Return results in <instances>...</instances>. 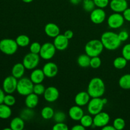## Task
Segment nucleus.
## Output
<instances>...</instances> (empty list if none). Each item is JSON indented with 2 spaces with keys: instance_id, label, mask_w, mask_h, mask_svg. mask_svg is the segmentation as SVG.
Instances as JSON below:
<instances>
[{
  "instance_id": "obj_50",
  "label": "nucleus",
  "mask_w": 130,
  "mask_h": 130,
  "mask_svg": "<svg viewBox=\"0 0 130 130\" xmlns=\"http://www.w3.org/2000/svg\"><path fill=\"white\" fill-rule=\"evenodd\" d=\"M127 1H128V0H127Z\"/></svg>"
},
{
  "instance_id": "obj_49",
  "label": "nucleus",
  "mask_w": 130,
  "mask_h": 130,
  "mask_svg": "<svg viewBox=\"0 0 130 130\" xmlns=\"http://www.w3.org/2000/svg\"><path fill=\"white\" fill-rule=\"evenodd\" d=\"M23 2L25 3H30L32 1H33V0H22Z\"/></svg>"
},
{
  "instance_id": "obj_20",
  "label": "nucleus",
  "mask_w": 130,
  "mask_h": 130,
  "mask_svg": "<svg viewBox=\"0 0 130 130\" xmlns=\"http://www.w3.org/2000/svg\"><path fill=\"white\" fill-rule=\"evenodd\" d=\"M45 75L43 72V69H34L32 70L30 75V79L34 84L42 83L45 78Z\"/></svg>"
},
{
  "instance_id": "obj_26",
  "label": "nucleus",
  "mask_w": 130,
  "mask_h": 130,
  "mask_svg": "<svg viewBox=\"0 0 130 130\" xmlns=\"http://www.w3.org/2000/svg\"><path fill=\"white\" fill-rule=\"evenodd\" d=\"M90 60L91 57L87 54H83L81 55L77 58V64L81 67H88L90 65Z\"/></svg>"
},
{
  "instance_id": "obj_19",
  "label": "nucleus",
  "mask_w": 130,
  "mask_h": 130,
  "mask_svg": "<svg viewBox=\"0 0 130 130\" xmlns=\"http://www.w3.org/2000/svg\"><path fill=\"white\" fill-rule=\"evenodd\" d=\"M44 32L48 37L55 38L60 34V29L57 24L54 23H48L44 27Z\"/></svg>"
},
{
  "instance_id": "obj_39",
  "label": "nucleus",
  "mask_w": 130,
  "mask_h": 130,
  "mask_svg": "<svg viewBox=\"0 0 130 130\" xmlns=\"http://www.w3.org/2000/svg\"><path fill=\"white\" fill-rule=\"evenodd\" d=\"M122 55L128 61H130V43L125 44L122 49Z\"/></svg>"
},
{
  "instance_id": "obj_22",
  "label": "nucleus",
  "mask_w": 130,
  "mask_h": 130,
  "mask_svg": "<svg viewBox=\"0 0 130 130\" xmlns=\"http://www.w3.org/2000/svg\"><path fill=\"white\" fill-rule=\"evenodd\" d=\"M25 67L22 63H17L13 66L11 69V75L17 79H20L25 74Z\"/></svg>"
},
{
  "instance_id": "obj_10",
  "label": "nucleus",
  "mask_w": 130,
  "mask_h": 130,
  "mask_svg": "<svg viewBox=\"0 0 130 130\" xmlns=\"http://www.w3.org/2000/svg\"><path fill=\"white\" fill-rule=\"evenodd\" d=\"M17 79L12 75L6 77L3 82V89L4 91L7 94H12L17 91Z\"/></svg>"
},
{
  "instance_id": "obj_34",
  "label": "nucleus",
  "mask_w": 130,
  "mask_h": 130,
  "mask_svg": "<svg viewBox=\"0 0 130 130\" xmlns=\"http://www.w3.org/2000/svg\"><path fill=\"white\" fill-rule=\"evenodd\" d=\"M45 90V87L42 83L34 84V88H33V93L38 95V96H41V95H43Z\"/></svg>"
},
{
  "instance_id": "obj_37",
  "label": "nucleus",
  "mask_w": 130,
  "mask_h": 130,
  "mask_svg": "<svg viewBox=\"0 0 130 130\" xmlns=\"http://www.w3.org/2000/svg\"><path fill=\"white\" fill-rule=\"evenodd\" d=\"M53 118L56 123L64 122L66 119V114L62 111L56 112H55Z\"/></svg>"
},
{
  "instance_id": "obj_40",
  "label": "nucleus",
  "mask_w": 130,
  "mask_h": 130,
  "mask_svg": "<svg viewBox=\"0 0 130 130\" xmlns=\"http://www.w3.org/2000/svg\"><path fill=\"white\" fill-rule=\"evenodd\" d=\"M95 6L100 8H105L110 3V0H93Z\"/></svg>"
},
{
  "instance_id": "obj_7",
  "label": "nucleus",
  "mask_w": 130,
  "mask_h": 130,
  "mask_svg": "<svg viewBox=\"0 0 130 130\" xmlns=\"http://www.w3.org/2000/svg\"><path fill=\"white\" fill-rule=\"evenodd\" d=\"M40 56L39 54H36L30 52L24 56L22 63L27 70H33L37 67L40 62Z\"/></svg>"
},
{
  "instance_id": "obj_42",
  "label": "nucleus",
  "mask_w": 130,
  "mask_h": 130,
  "mask_svg": "<svg viewBox=\"0 0 130 130\" xmlns=\"http://www.w3.org/2000/svg\"><path fill=\"white\" fill-rule=\"evenodd\" d=\"M118 34V37H119V39L121 41V42L126 41L128 40V39L129 38V33L128 32V31L126 30H121L119 32Z\"/></svg>"
},
{
  "instance_id": "obj_18",
  "label": "nucleus",
  "mask_w": 130,
  "mask_h": 130,
  "mask_svg": "<svg viewBox=\"0 0 130 130\" xmlns=\"http://www.w3.org/2000/svg\"><path fill=\"white\" fill-rule=\"evenodd\" d=\"M91 99V96L88 91H81L76 95L74 102L76 105L79 106L83 107L88 105Z\"/></svg>"
},
{
  "instance_id": "obj_4",
  "label": "nucleus",
  "mask_w": 130,
  "mask_h": 130,
  "mask_svg": "<svg viewBox=\"0 0 130 130\" xmlns=\"http://www.w3.org/2000/svg\"><path fill=\"white\" fill-rule=\"evenodd\" d=\"M107 103V99L102 97L91 98L87 105V110L89 114L95 116L102 111L104 105Z\"/></svg>"
},
{
  "instance_id": "obj_1",
  "label": "nucleus",
  "mask_w": 130,
  "mask_h": 130,
  "mask_svg": "<svg viewBox=\"0 0 130 130\" xmlns=\"http://www.w3.org/2000/svg\"><path fill=\"white\" fill-rule=\"evenodd\" d=\"M100 41L102 43L104 48L110 51L118 49L122 43L118 37V34L112 31H107L103 33Z\"/></svg>"
},
{
  "instance_id": "obj_3",
  "label": "nucleus",
  "mask_w": 130,
  "mask_h": 130,
  "mask_svg": "<svg viewBox=\"0 0 130 130\" xmlns=\"http://www.w3.org/2000/svg\"><path fill=\"white\" fill-rule=\"evenodd\" d=\"M104 45L99 39H92L88 42L85 47V53L90 57L99 56L104 50Z\"/></svg>"
},
{
  "instance_id": "obj_2",
  "label": "nucleus",
  "mask_w": 130,
  "mask_h": 130,
  "mask_svg": "<svg viewBox=\"0 0 130 130\" xmlns=\"http://www.w3.org/2000/svg\"><path fill=\"white\" fill-rule=\"evenodd\" d=\"M87 91L91 98L102 97L105 91V85L100 77H93L89 82Z\"/></svg>"
},
{
  "instance_id": "obj_36",
  "label": "nucleus",
  "mask_w": 130,
  "mask_h": 130,
  "mask_svg": "<svg viewBox=\"0 0 130 130\" xmlns=\"http://www.w3.org/2000/svg\"><path fill=\"white\" fill-rule=\"evenodd\" d=\"M3 103L10 107L13 106L16 103V99L15 96H13L11 94H7V95H5Z\"/></svg>"
},
{
  "instance_id": "obj_29",
  "label": "nucleus",
  "mask_w": 130,
  "mask_h": 130,
  "mask_svg": "<svg viewBox=\"0 0 130 130\" xmlns=\"http://www.w3.org/2000/svg\"><path fill=\"white\" fill-rule=\"evenodd\" d=\"M17 43L18 46L20 47H26L29 45L30 44V38L29 36L25 34H20V35L18 36L17 37L16 39Z\"/></svg>"
},
{
  "instance_id": "obj_5",
  "label": "nucleus",
  "mask_w": 130,
  "mask_h": 130,
  "mask_svg": "<svg viewBox=\"0 0 130 130\" xmlns=\"http://www.w3.org/2000/svg\"><path fill=\"white\" fill-rule=\"evenodd\" d=\"M34 84L32 82L30 78L22 77L19 79L17 86V91L19 95L25 96L33 92Z\"/></svg>"
},
{
  "instance_id": "obj_31",
  "label": "nucleus",
  "mask_w": 130,
  "mask_h": 130,
  "mask_svg": "<svg viewBox=\"0 0 130 130\" xmlns=\"http://www.w3.org/2000/svg\"><path fill=\"white\" fill-rule=\"evenodd\" d=\"M81 124H82L85 128H90L93 125V118L89 114H84L80 120Z\"/></svg>"
},
{
  "instance_id": "obj_28",
  "label": "nucleus",
  "mask_w": 130,
  "mask_h": 130,
  "mask_svg": "<svg viewBox=\"0 0 130 130\" xmlns=\"http://www.w3.org/2000/svg\"><path fill=\"white\" fill-rule=\"evenodd\" d=\"M128 60L124 57H116L113 61V66L117 69H123L127 66Z\"/></svg>"
},
{
  "instance_id": "obj_25",
  "label": "nucleus",
  "mask_w": 130,
  "mask_h": 130,
  "mask_svg": "<svg viewBox=\"0 0 130 130\" xmlns=\"http://www.w3.org/2000/svg\"><path fill=\"white\" fill-rule=\"evenodd\" d=\"M119 86L123 90H130V74L123 75L119 79Z\"/></svg>"
},
{
  "instance_id": "obj_12",
  "label": "nucleus",
  "mask_w": 130,
  "mask_h": 130,
  "mask_svg": "<svg viewBox=\"0 0 130 130\" xmlns=\"http://www.w3.org/2000/svg\"><path fill=\"white\" fill-rule=\"evenodd\" d=\"M106 19V13L103 8H95L90 13V20L95 24H101Z\"/></svg>"
},
{
  "instance_id": "obj_8",
  "label": "nucleus",
  "mask_w": 130,
  "mask_h": 130,
  "mask_svg": "<svg viewBox=\"0 0 130 130\" xmlns=\"http://www.w3.org/2000/svg\"><path fill=\"white\" fill-rule=\"evenodd\" d=\"M56 50L57 49L53 43L47 42L41 45V48L39 55L42 59L49 60L54 57Z\"/></svg>"
},
{
  "instance_id": "obj_45",
  "label": "nucleus",
  "mask_w": 130,
  "mask_h": 130,
  "mask_svg": "<svg viewBox=\"0 0 130 130\" xmlns=\"http://www.w3.org/2000/svg\"><path fill=\"white\" fill-rule=\"evenodd\" d=\"M5 91H4L3 89L0 88V104H3L4 101V98H5Z\"/></svg>"
},
{
  "instance_id": "obj_16",
  "label": "nucleus",
  "mask_w": 130,
  "mask_h": 130,
  "mask_svg": "<svg viewBox=\"0 0 130 130\" xmlns=\"http://www.w3.org/2000/svg\"><path fill=\"white\" fill-rule=\"evenodd\" d=\"M69 40L64 34L58 35L54 38L53 44L55 46L56 49L59 51H63L67 48L69 46Z\"/></svg>"
},
{
  "instance_id": "obj_15",
  "label": "nucleus",
  "mask_w": 130,
  "mask_h": 130,
  "mask_svg": "<svg viewBox=\"0 0 130 130\" xmlns=\"http://www.w3.org/2000/svg\"><path fill=\"white\" fill-rule=\"evenodd\" d=\"M43 71L46 77L48 78H52L57 76L58 73V66L55 63L49 62L46 63L43 67Z\"/></svg>"
},
{
  "instance_id": "obj_41",
  "label": "nucleus",
  "mask_w": 130,
  "mask_h": 130,
  "mask_svg": "<svg viewBox=\"0 0 130 130\" xmlns=\"http://www.w3.org/2000/svg\"><path fill=\"white\" fill-rule=\"evenodd\" d=\"M52 129L53 130H68L69 127L66 123L61 122V123H56L53 125Z\"/></svg>"
},
{
  "instance_id": "obj_11",
  "label": "nucleus",
  "mask_w": 130,
  "mask_h": 130,
  "mask_svg": "<svg viewBox=\"0 0 130 130\" xmlns=\"http://www.w3.org/2000/svg\"><path fill=\"white\" fill-rule=\"evenodd\" d=\"M110 116L105 112H100L94 116L93 126L96 128H102L105 126L107 125L110 121Z\"/></svg>"
},
{
  "instance_id": "obj_23",
  "label": "nucleus",
  "mask_w": 130,
  "mask_h": 130,
  "mask_svg": "<svg viewBox=\"0 0 130 130\" xmlns=\"http://www.w3.org/2000/svg\"><path fill=\"white\" fill-rule=\"evenodd\" d=\"M10 126L11 130H22L25 126V121L20 117L14 118L10 122Z\"/></svg>"
},
{
  "instance_id": "obj_24",
  "label": "nucleus",
  "mask_w": 130,
  "mask_h": 130,
  "mask_svg": "<svg viewBox=\"0 0 130 130\" xmlns=\"http://www.w3.org/2000/svg\"><path fill=\"white\" fill-rule=\"evenodd\" d=\"M12 114V111L10 106L6 105L4 103L0 104V118L6 119L10 118Z\"/></svg>"
},
{
  "instance_id": "obj_43",
  "label": "nucleus",
  "mask_w": 130,
  "mask_h": 130,
  "mask_svg": "<svg viewBox=\"0 0 130 130\" xmlns=\"http://www.w3.org/2000/svg\"><path fill=\"white\" fill-rule=\"evenodd\" d=\"M123 15L124 20L130 22V8H128L123 12Z\"/></svg>"
},
{
  "instance_id": "obj_32",
  "label": "nucleus",
  "mask_w": 130,
  "mask_h": 130,
  "mask_svg": "<svg viewBox=\"0 0 130 130\" xmlns=\"http://www.w3.org/2000/svg\"><path fill=\"white\" fill-rule=\"evenodd\" d=\"M113 126L116 130H122L125 128L126 122L124 119L121 118H117L113 121Z\"/></svg>"
},
{
  "instance_id": "obj_33",
  "label": "nucleus",
  "mask_w": 130,
  "mask_h": 130,
  "mask_svg": "<svg viewBox=\"0 0 130 130\" xmlns=\"http://www.w3.org/2000/svg\"><path fill=\"white\" fill-rule=\"evenodd\" d=\"M95 5L93 0H83V7L87 12H91L95 8Z\"/></svg>"
},
{
  "instance_id": "obj_44",
  "label": "nucleus",
  "mask_w": 130,
  "mask_h": 130,
  "mask_svg": "<svg viewBox=\"0 0 130 130\" xmlns=\"http://www.w3.org/2000/svg\"><path fill=\"white\" fill-rule=\"evenodd\" d=\"M65 36L68 39H71L73 38V36H74V33L72 30H67L63 33Z\"/></svg>"
},
{
  "instance_id": "obj_6",
  "label": "nucleus",
  "mask_w": 130,
  "mask_h": 130,
  "mask_svg": "<svg viewBox=\"0 0 130 130\" xmlns=\"http://www.w3.org/2000/svg\"><path fill=\"white\" fill-rule=\"evenodd\" d=\"M16 41L10 38H5L0 41V51L7 55L15 54L18 50Z\"/></svg>"
},
{
  "instance_id": "obj_47",
  "label": "nucleus",
  "mask_w": 130,
  "mask_h": 130,
  "mask_svg": "<svg viewBox=\"0 0 130 130\" xmlns=\"http://www.w3.org/2000/svg\"><path fill=\"white\" fill-rule=\"evenodd\" d=\"M103 130H116L115 128L114 127V126H111V125H109V124L105 126L104 127H103L102 128Z\"/></svg>"
},
{
  "instance_id": "obj_38",
  "label": "nucleus",
  "mask_w": 130,
  "mask_h": 130,
  "mask_svg": "<svg viewBox=\"0 0 130 130\" xmlns=\"http://www.w3.org/2000/svg\"><path fill=\"white\" fill-rule=\"evenodd\" d=\"M41 48V45L40 44V43H38V42H33L32 43L30 44V47H29V50L31 53L39 54Z\"/></svg>"
},
{
  "instance_id": "obj_21",
  "label": "nucleus",
  "mask_w": 130,
  "mask_h": 130,
  "mask_svg": "<svg viewBox=\"0 0 130 130\" xmlns=\"http://www.w3.org/2000/svg\"><path fill=\"white\" fill-rule=\"evenodd\" d=\"M39 103V96L34 93H31L27 95L25 99V104L26 107L34 109Z\"/></svg>"
},
{
  "instance_id": "obj_27",
  "label": "nucleus",
  "mask_w": 130,
  "mask_h": 130,
  "mask_svg": "<svg viewBox=\"0 0 130 130\" xmlns=\"http://www.w3.org/2000/svg\"><path fill=\"white\" fill-rule=\"evenodd\" d=\"M55 111L51 107L46 106L44 107L42 109L41 112V117L45 120H48L53 118Z\"/></svg>"
},
{
  "instance_id": "obj_9",
  "label": "nucleus",
  "mask_w": 130,
  "mask_h": 130,
  "mask_svg": "<svg viewBox=\"0 0 130 130\" xmlns=\"http://www.w3.org/2000/svg\"><path fill=\"white\" fill-rule=\"evenodd\" d=\"M124 17L120 13H116L111 14L107 19V24L111 29H119L124 24Z\"/></svg>"
},
{
  "instance_id": "obj_13",
  "label": "nucleus",
  "mask_w": 130,
  "mask_h": 130,
  "mask_svg": "<svg viewBox=\"0 0 130 130\" xmlns=\"http://www.w3.org/2000/svg\"><path fill=\"white\" fill-rule=\"evenodd\" d=\"M43 96L44 100L48 102H54L59 97V91L55 86H49L46 88Z\"/></svg>"
},
{
  "instance_id": "obj_48",
  "label": "nucleus",
  "mask_w": 130,
  "mask_h": 130,
  "mask_svg": "<svg viewBox=\"0 0 130 130\" xmlns=\"http://www.w3.org/2000/svg\"><path fill=\"white\" fill-rule=\"evenodd\" d=\"M69 1L70 2H71V3L72 4V5H79L80 3L82 2L83 0H69Z\"/></svg>"
},
{
  "instance_id": "obj_17",
  "label": "nucleus",
  "mask_w": 130,
  "mask_h": 130,
  "mask_svg": "<svg viewBox=\"0 0 130 130\" xmlns=\"http://www.w3.org/2000/svg\"><path fill=\"white\" fill-rule=\"evenodd\" d=\"M68 114L71 119L76 121L81 120L82 117L83 116L84 111L81 106L76 105L71 107L68 112Z\"/></svg>"
},
{
  "instance_id": "obj_30",
  "label": "nucleus",
  "mask_w": 130,
  "mask_h": 130,
  "mask_svg": "<svg viewBox=\"0 0 130 130\" xmlns=\"http://www.w3.org/2000/svg\"><path fill=\"white\" fill-rule=\"evenodd\" d=\"M33 109H30V108H25L22 110L20 112V118H22L24 121H29L32 119L33 117L35 115L34 111L32 110Z\"/></svg>"
},
{
  "instance_id": "obj_14",
  "label": "nucleus",
  "mask_w": 130,
  "mask_h": 130,
  "mask_svg": "<svg viewBox=\"0 0 130 130\" xmlns=\"http://www.w3.org/2000/svg\"><path fill=\"white\" fill-rule=\"evenodd\" d=\"M110 9L114 12L123 13L128 8V3L127 0H111L109 3Z\"/></svg>"
},
{
  "instance_id": "obj_35",
  "label": "nucleus",
  "mask_w": 130,
  "mask_h": 130,
  "mask_svg": "<svg viewBox=\"0 0 130 130\" xmlns=\"http://www.w3.org/2000/svg\"><path fill=\"white\" fill-rule=\"evenodd\" d=\"M102 64V60L99 56H96V57H91V60H90V66L93 69L99 68Z\"/></svg>"
},
{
  "instance_id": "obj_46",
  "label": "nucleus",
  "mask_w": 130,
  "mask_h": 130,
  "mask_svg": "<svg viewBox=\"0 0 130 130\" xmlns=\"http://www.w3.org/2000/svg\"><path fill=\"white\" fill-rule=\"evenodd\" d=\"M86 128L82 124H76L72 128V130H84Z\"/></svg>"
}]
</instances>
